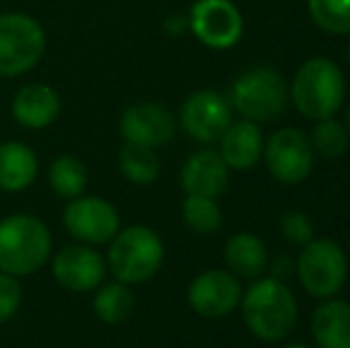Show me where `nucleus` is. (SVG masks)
Returning a JSON list of instances; mask_svg holds the SVG:
<instances>
[{
  "instance_id": "obj_14",
  "label": "nucleus",
  "mask_w": 350,
  "mask_h": 348,
  "mask_svg": "<svg viewBox=\"0 0 350 348\" xmlns=\"http://www.w3.org/2000/svg\"><path fill=\"white\" fill-rule=\"evenodd\" d=\"M107 274V263L93 246H67L53 256V277L74 293L96 291Z\"/></svg>"
},
{
  "instance_id": "obj_19",
  "label": "nucleus",
  "mask_w": 350,
  "mask_h": 348,
  "mask_svg": "<svg viewBox=\"0 0 350 348\" xmlns=\"http://www.w3.org/2000/svg\"><path fill=\"white\" fill-rule=\"evenodd\" d=\"M38 176V158L22 141L0 144V191L19 193L27 191Z\"/></svg>"
},
{
  "instance_id": "obj_10",
  "label": "nucleus",
  "mask_w": 350,
  "mask_h": 348,
  "mask_svg": "<svg viewBox=\"0 0 350 348\" xmlns=\"http://www.w3.org/2000/svg\"><path fill=\"white\" fill-rule=\"evenodd\" d=\"M179 122L191 139L200 144H217L234 122V107L221 93L203 88L181 103Z\"/></svg>"
},
{
  "instance_id": "obj_32",
  "label": "nucleus",
  "mask_w": 350,
  "mask_h": 348,
  "mask_svg": "<svg viewBox=\"0 0 350 348\" xmlns=\"http://www.w3.org/2000/svg\"><path fill=\"white\" fill-rule=\"evenodd\" d=\"M346 122H348V126H346V129H348V134H350V105H348V115H346Z\"/></svg>"
},
{
  "instance_id": "obj_31",
  "label": "nucleus",
  "mask_w": 350,
  "mask_h": 348,
  "mask_svg": "<svg viewBox=\"0 0 350 348\" xmlns=\"http://www.w3.org/2000/svg\"><path fill=\"white\" fill-rule=\"evenodd\" d=\"M281 348H310V346H305V344H286V346H281Z\"/></svg>"
},
{
  "instance_id": "obj_3",
  "label": "nucleus",
  "mask_w": 350,
  "mask_h": 348,
  "mask_svg": "<svg viewBox=\"0 0 350 348\" xmlns=\"http://www.w3.org/2000/svg\"><path fill=\"white\" fill-rule=\"evenodd\" d=\"M295 110L312 122L329 120L343 105L346 79L341 67L329 57H310L293 77L288 88Z\"/></svg>"
},
{
  "instance_id": "obj_12",
  "label": "nucleus",
  "mask_w": 350,
  "mask_h": 348,
  "mask_svg": "<svg viewBox=\"0 0 350 348\" xmlns=\"http://www.w3.org/2000/svg\"><path fill=\"white\" fill-rule=\"evenodd\" d=\"M241 279L229 269H205L191 282L189 303L200 317H226L241 306Z\"/></svg>"
},
{
  "instance_id": "obj_27",
  "label": "nucleus",
  "mask_w": 350,
  "mask_h": 348,
  "mask_svg": "<svg viewBox=\"0 0 350 348\" xmlns=\"http://www.w3.org/2000/svg\"><path fill=\"white\" fill-rule=\"evenodd\" d=\"M279 229L284 234V239L288 243H295V246H305L314 239V227L312 219L308 217L300 210H291V213H284L279 219Z\"/></svg>"
},
{
  "instance_id": "obj_11",
  "label": "nucleus",
  "mask_w": 350,
  "mask_h": 348,
  "mask_svg": "<svg viewBox=\"0 0 350 348\" xmlns=\"http://www.w3.org/2000/svg\"><path fill=\"white\" fill-rule=\"evenodd\" d=\"M189 29L203 46L224 51L239 43L243 17L231 0H196L189 12Z\"/></svg>"
},
{
  "instance_id": "obj_16",
  "label": "nucleus",
  "mask_w": 350,
  "mask_h": 348,
  "mask_svg": "<svg viewBox=\"0 0 350 348\" xmlns=\"http://www.w3.org/2000/svg\"><path fill=\"white\" fill-rule=\"evenodd\" d=\"M229 186V168L219 150H196L181 168V189L186 196H208L217 198Z\"/></svg>"
},
{
  "instance_id": "obj_23",
  "label": "nucleus",
  "mask_w": 350,
  "mask_h": 348,
  "mask_svg": "<svg viewBox=\"0 0 350 348\" xmlns=\"http://www.w3.org/2000/svg\"><path fill=\"white\" fill-rule=\"evenodd\" d=\"M120 172L126 176V181L136 186H150L160 176V160H157L155 148H148V146L139 144H126L120 148Z\"/></svg>"
},
{
  "instance_id": "obj_13",
  "label": "nucleus",
  "mask_w": 350,
  "mask_h": 348,
  "mask_svg": "<svg viewBox=\"0 0 350 348\" xmlns=\"http://www.w3.org/2000/svg\"><path fill=\"white\" fill-rule=\"evenodd\" d=\"M174 115L165 105L152 101L134 103L120 117V134L126 144L162 148L174 139Z\"/></svg>"
},
{
  "instance_id": "obj_28",
  "label": "nucleus",
  "mask_w": 350,
  "mask_h": 348,
  "mask_svg": "<svg viewBox=\"0 0 350 348\" xmlns=\"http://www.w3.org/2000/svg\"><path fill=\"white\" fill-rule=\"evenodd\" d=\"M22 298L24 291L19 279L12 277V274L0 272V325L10 322L17 315L19 308H22Z\"/></svg>"
},
{
  "instance_id": "obj_2",
  "label": "nucleus",
  "mask_w": 350,
  "mask_h": 348,
  "mask_svg": "<svg viewBox=\"0 0 350 348\" xmlns=\"http://www.w3.org/2000/svg\"><path fill=\"white\" fill-rule=\"evenodd\" d=\"M53 256V234L41 217L17 213L0 219V272L29 277Z\"/></svg>"
},
{
  "instance_id": "obj_5",
  "label": "nucleus",
  "mask_w": 350,
  "mask_h": 348,
  "mask_svg": "<svg viewBox=\"0 0 350 348\" xmlns=\"http://www.w3.org/2000/svg\"><path fill=\"white\" fill-rule=\"evenodd\" d=\"M46 29L19 10L0 12V77L17 79L31 72L46 55Z\"/></svg>"
},
{
  "instance_id": "obj_6",
  "label": "nucleus",
  "mask_w": 350,
  "mask_h": 348,
  "mask_svg": "<svg viewBox=\"0 0 350 348\" xmlns=\"http://www.w3.org/2000/svg\"><path fill=\"white\" fill-rule=\"evenodd\" d=\"M288 86L272 67H255L241 75L231 86V107L243 120L272 122L286 110Z\"/></svg>"
},
{
  "instance_id": "obj_4",
  "label": "nucleus",
  "mask_w": 350,
  "mask_h": 348,
  "mask_svg": "<svg viewBox=\"0 0 350 348\" xmlns=\"http://www.w3.org/2000/svg\"><path fill=\"white\" fill-rule=\"evenodd\" d=\"M107 269L122 284H146L160 272L165 263V243L155 229L146 224L120 229L110 241L107 251Z\"/></svg>"
},
{
  "instance_id": "obj_30",
  "label": "nucleus",
  "mask_w": 350,
  "mask_h": 348,
  "mask_svg": "<svg viewBox=\"0 0 350 348\" xmlns=\"http://www.w3.org/2000/svg\"><path fill=\"white\" fill-rule=\"evenodd\" d=\"M186 29H189V17H184V14H172L165 22V31L172 36H181Z\"/></svg>"
},
{
  "instance_id": "obj_22",
  "label": "nucleus",
  "mask_w": 350,
  "mask_h": 348,
  "mask_svg": "<svg viewBox=\"0 0 350 348\" xmlns=\"http://www.w3.org/2000/svg\"><path fill=\"white\" fill-rule=\"evenodd\" d=\"M136 296L131 291L129 284L112 282L105 286L96 289V296H93V310L96 317L103 320L105 325H120L126 317L134 312Z\"/></svg>"
},
{
  "instance_id": "obj_20",
  "label": "nucleus",
  "mask_w": 350,
  "mask_h": 348,
  "mask_svg": "<svg viewBox=\"0 0 350 348\" xmlns=\"http://www.w3.org/2000/svg\"><path fill=\"white\" fill-rule=\"evenodd\" d=\"M224 260L231 274L239 279H260L269 265L267 246L253 232H239L226 241Z\"/></svg>"
},
{
  "instance_id": "obj_15",
  "label": "nucleus",
  "mask_w": 350,
  "mask_h": 348,
  "mask_svg": "<svg viewBox=\"0 0 350 348\" xmlns=\"http://www.w3.org/2000/svg\"><path fill=\"white\" fill-rule=\"evenodd\" d=\"M62 98L51 84H27L12 98V120L24 129H46L60 117Z\"/></svg>"
},
{
  "instance_id": "obj_8",
  "label": "nucleus",
  "mask_w": 350,
  "mask_h": 348,
  "mask_svg": "<svg viewBox=\"0 0 350 348\" xmlns=\"http://www.w3.org/2000/svg\"><path fill=\"white\" fill-rule=\"evenodd\" d=\"M265 165L269 174L286 186L303 184L314 168V150L305 131L284 126L265 141Z\"/></svg>"
},
{
  "instance_id": "obj_7",
  "label": "nucleus",
  "mask_w": 350,
  "mask_h": 348,
  "mask_svg": "<svg viewBox=\"0 0 350 348\" xmlns=\"http://www.w3.org/2000/svg\"><path fill=\"white\" fill-rule=\"evenodd\" d=\"M295 272L310 296L334 298L343 289L348 277V258L336 241L312 239L303 246V253L295 260Z\"/></svg>"
},
{
  "instance_id": "obj_18",
  "label": "nucleus",
  "mask_w": 350,
  "mask_h": 348,
  "mask_svg": "<svg viewBox=\"0 0 350 348\" xmlns=\"http://www.w3.org/2000/svg\"><path fill=\"white\" fill-rule=\"evenodd\" d=\"M310 327L317 348H350V303L324 298L314 308Z\"/></svg>"
},
{
  "instance_id": "obj_9",
  "label": "nucleus",
  "mask_w": 350,
  "mask_h": 348,
  "mask_svg": "<svg viewBox=\"0 0 350 348\" xmlns=\"http://www.w3.org/2000/svg\"><path fill=\"white\" fill-rule=\"evenodd\" d=\"M65 229L77 241L86 246H103L110 243L122 229V219L117 208L110 200L100 196H79L67 200V208L62 213Z\"/></svg>"
},
{
  "instance_id": "obj_1",
  "label": "nucleus",
  "mask_w": 350,
  "mask_h": 348,
  "mask_svg": "<svg viewBox=\"0 0 350 348\" xmlns=\"http://www.w3.org/2000/svg\"><path fill=\"white\" fill-rule=\"evenodd\" d=\"M243 322L255 339L281 341L298 322V301L293 291L274 277H260L241 296Z\"/></svg>"
},
{
  "instance_id": "obj_25",
  "label": "nucleus",
  "mask_w": 350,
  "mask_h": 348,
  "mask_svg": "<svg viewBox=\"0 0 350 348\" xmlns=\"http://www.w3.org/2000/svg\"><path fill=\"white\" fill-rule=\"evenodd\" d=\"M181 217L196 234H215L221 227V208L208 196H186L181 203Z\"/></svg>"
},
{
  "instance_id": "obj_17",
  "label": "nucleus",
  "mask_w": 350,
  "mask_h": 348,
  "mask_svg": "<svg viewBox=\"0 0 350 348\" xmlns=\"http://www.w3.org/2000/svg\"><path fill=\"white\" fill-rule=\"evenodd\" d=\"M219 146V155L224 158L226 168L243 172V170H250L260 163L265 148V136L258 122L241 120L231 122L229 129L221 134Z\"/></svg>"
},
{
  "instance_id": "obj_29",
  "label": "nucleus",
  "mask_w": 350,
  "mask_h": 348,
  "mask_svg": "<svg viewBox=\"0 0 350 348\" xmlns=\"http://www.w3.org/2000/svg\"><path fill=\"white\" fill-rule=\"evenodd\" d=\"M269 269H272V277L279 279V282H286V279L291 277V274L295 272V260L288 256H279L277 260H274L272 265H267Z\"/></svg>"
},
{
  "instance_id": "obj_21",
  "label": "nucleus",
  "mask_w": 350,
  "mask_h": 348,
  "mask_svg": "<svg viewBox=\"0 0 350 348\" xmlns=\"http://www.w3.org/2000/svg\"><path fill=\"white\" fill-rule=\"evenodd\" d=\"M48 184L57 198H79L86 193L88 186V172L86 165L74 155H57L48 168Z\"/></svg>"
},
{
  "instance_id": "obj_24",
  "label": "nucleus",
  "mask_w": 350,
  "mask_h": 348,
  "mask_svg": "<svg viewBox=\"0 0 350 348\" xmlns=\"http://www.w3.org/2000/svg\"><path fill=\"white\" fill-rule=\"evenodd\" d=\"M308 139H310V146H312L314 155H319V158H324V160H336L348 150L350 134L341 122L329 117V120L314 122Z\"/></svg>"
},
{
  "instance_id": "obj_33",
  "label": "nucleus",
  "mask_w": 350,
  "mask_h": 348,
  "mask_svg": "<svg viewBox=\"0 0 350 348\" xmlns=\"http://www.w3.org/2000/svg\"><path fill=\"white\" fill-rule=\"evenodd\" d=\"M348 62H350V43H348Z\"/></svg>"
},
{
  "instance_id": "obj_26",
  "label": "nucleus",
  "mask_w": 350,
  "mask_h": 348,
  "mask_svg": "<svg viewBox=\"0 0 350 348\" xmlns=\"http://www.w3.org/2000/svg\"><path fill=\"white\" fill-rule=\"evenodd\" d=\"M312 22L327 34H350V0H308Z\"/></svg>"
}]
</instances>
